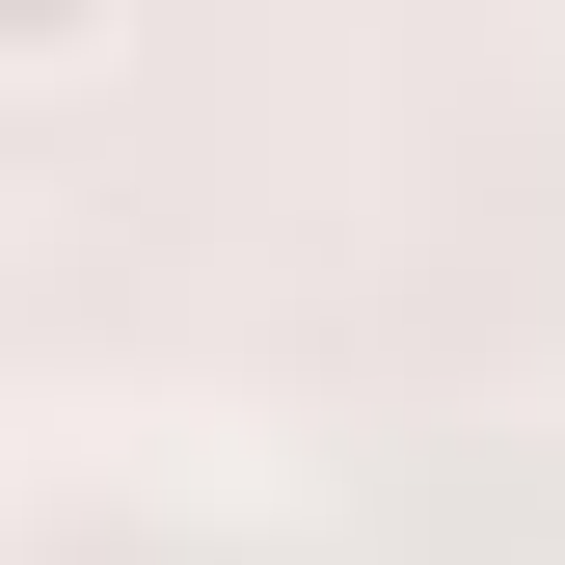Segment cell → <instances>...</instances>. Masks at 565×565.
I'll use <instances>...</instances> for the list:
<instances>
[{"label": "cell", "mask_w": 565, "mask_h": 565, "mask_svg": "<svg viewBox=\"0 0 565 565\" xmlns=\"http://www.w3.org/2000/svg\"><path fill=\"white\" fill-rule=\"evenodd\" d=\"M135 54V0H0V82H108Z\"/></svg>", "instance_id": "cell-1"}]
</instances>
